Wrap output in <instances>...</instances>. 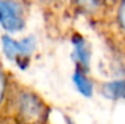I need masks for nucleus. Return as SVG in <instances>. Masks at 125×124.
Returning a JSON list of instances; mask_svg holds the SVG:
<instances>
[{"label": "nucleus", "mask_w": 125, "mask_h": 124, "mask_svg": "<svg viewBox=\"0 0 125 124\" xmlns=\"http://www.w3.org/2000/svg\"><path fill=\"white\" fill-rule=\"evenodd\" d=\"M51 108L42 95L16 82L2 116L11 124H49Z\"/></svg>", "instance_id": "1"}, {"label": "nucleus", "mask_w": 125, "mask_h": 124, "mask_svg": "<svg viewBox=\"0 0 125 124\" xmlns=\"http://www.w3.org/2000/svg\"><path fill=\"white\" fill-rule=\"evenodd\" d=\"M27 9L23 0H0V31L15 35L26 29Z\"/></svg>", "instance_id": "2"}, {"label": "nucleus", "mask_w": 125, "mask_h": 124, "mask_svg": "<svg viewBox=\"0 0 125 124\" xmlns=\"http://www.w3.org/2000/svg\"><path fill=\"white\" fill-rule=\"evenodd\" d=\"M71 57L74 63V68H80L83 71L90 72L92 61V47L90 41L82 33L74 32L71 35Z\"/></svg>", "instance_id": "3"}, {"label": "nucleus", "mask_w": 125, "mask_h": 124, "mask_svg": "<svg viewBox=\"0 0 125 124\" xmlns=\"http://www.w3.org/2000/svg\"><path fill=\"white\" fill-rule=\"evenodd\" d=\"M69 5L80 16L95 21L107 18L111 10L106 0H69Z\"/></svg>", "instance_id": "4"}, {"label": "nucleus", "mask_w": 125, "mask_h": 124, "mask_svg": "<svg viewBox=\"0 0 125 124\" xmlns=\"http://www.w3.org/2000/svg\"><path fill=\"white\" fill-rule=\"evenodd\" d=\"M100 95L112 102L125 101V77H114L98 85Z\"/></svg>", "instance_id": "5"}, {"label": "nucleus", "mask_w": 125, "mask_h": 124, "mask_svg": "<svg viewBox=\"0 0 125 124\" xmlns=\"http://www.w3.org/2000/svg\"><path fill=\"white\" fill-rule=\"evenodd\" d=\"M107 18L115 37L125 43V0H118L111 7Z\"/></svg>", "instance_id": "6"}, {"label": "nucleus", "mask_w": 125, "mask_h": 124, "mask_svg": "<svg viewBox=\"0 0 125 124\" xmlns=\"http://www.w3.org/2000/svg\"><path fill=\"white\" fill-rule=\"evenodd\" d=\"M72 83L74 89L79 95L85 99H91L96 91V84L90 76V72L83 71L80 68H74L72 73Z\"/></svg>", "instance_id": "7"}, {"label": "nucleus", "mask_w": 125, "mask_h": 124, "mask_svg": "<svg viewBox=\"0 0 125 124\" xmlns=\"http://www.w3.org/2000/svg\"><path fill=\"white\" fill-rule=\"evenodd\" d=\"M0 46H1V52L7 61L15 65H17L21 61L20 39H16L13 35L2 33L0 35Z\"/></svg>", "instance_id": "8"}, {"label": "nucleus", "mask_w": 125, "mask_h": 124, "mask_svg": "<svg viewBox=\"0 0 125 124\" xmlns=\"http://www.w3.org/2000/svg\"><path fill=\"white\" fill-rule=\"evenodd\" d=\"M16 80L0 62V116L4 114Z\"/></svg>", "instance_id": "9"}, {"label": "nucleus", "mask_w": 125, "mask_h": 124, "mask_svg": "<svg viewBox=\"0 0 125 124\" xmlns=\"http://www.w3.org/2000/svg\"><path fill=\"white\" fill-rule=\"evenodd\" d=\"M64 124H77L69 116H64Z\"/></svg>", "instance_id": "10"}, {"label": "nucleus", "mask_w": 125, "mask_h": 124, "mask_svg": "<svg viewBox=\"0 0 125 124\" xmlns=\"http://www.w3.org/2000/svg\"><path fill=\"white\" fill-rule=\"evenodd\" d=\"M117 1H118V0H106V2L108 4V6H109V7H112V6H113Z\"/></svg>", "instance_id": "11"}]
</instances>
